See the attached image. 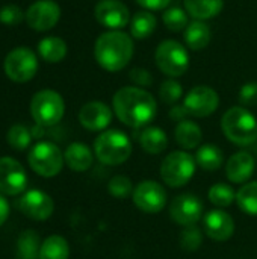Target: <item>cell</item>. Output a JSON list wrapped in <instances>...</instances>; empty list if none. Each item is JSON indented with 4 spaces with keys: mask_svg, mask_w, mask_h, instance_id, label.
<instances>
[{
    "mask_svg": "<svg viewBox=\"0 0 257 259\" xmlns=\"http://www.w3.org/2000/svg\"><path fill=\"white\" fill-rule=\"evenodd\" d=\"M27 161L30 168L42 178L58 176L65 164L61 149L50 141L36 143L29 152Z\"/></svg>",
    "mask_w": 257,
    "mask_h": 259,
    "instance_id": "52a82bcc",
    "label": "cell"
},
{
    "mask_svg": "<svg viewBox=\"0 0 257 259\" xmlns=\"http://www.w3.org/2000/svg\"><path fill=\"white\" fill-rule=\"evenodd\" d=\"M24 18L29 27L38 32H45L58 24L61 18V8L53 0H38L27 8Z\"/></svg>",
    "mask_w": 257,
    "mask_h": 259,
    "instance_id": "7c38bea8",
    "label": "cell"
},
{
    "mask_svg": "<svg viewBox=\"0 0 257 259\" xmlns=\"http://www.w3.org/2000/svg\"><path fill=\"white\" fill-rule=\"evenodd\" d=\"M112 106L118 120L135 129L151 123L158 112L156 99L139 87H124L118 90L114 96Z\"/></svg>",
    "mask_w": 257,
    "mask_h": 259,
    "instance_id": "6da1fadb",
    "label": "cell"
},
{
    "mask_svg": "<svg viewBox=\"0 0 257 259\" xmlns=\"http://www.w3.org/2000/svg\"><path fill=\"white\" fill-rule=\"evenodd\" d=\"M135 206L145 214H158L167 206V191L156 181H142L132 194Z\"/></svg>",
    "mask_w": 257,
    "mask_h": 259,
    "instance_id": "30bf717a",
    "label": "cell"
},
{
    "mask_svg": "<svg viewBox=\"0 0 257 259\" xmlns=\"http://www.w3.org/2000/svg\"><path fill=\"white\" fill-rule=\"evenodd\" d=\"M220 105V96L218 93L206 85L194 87L185 97L183 106L192 117H209L212 115Z\"/></svg>",
    "mask_w": 257,
    "mask_h": 259,
    "instance_id": "8fae6325",
    "label": "cell"
},
{
    "mask_svg": "<svg viewBox=\"0 0 257 259\" xmlns=\"http://www.w3.org/2000/svg\"><path fill=\"white\" fill-rule=\"evenodd\" d=\"M79 121L85 129L91 132L106 131V127L112 121V111L103 102H88L80 108Z\"/></svg>",
    "mask_w": 257,
    "mask_h": 259,
    "instance_id": "e0dca14e",
    "label": "cell"
},
{
    "mask_svg": "<svg viewBox=\"0 0 257 259\" xmlns=\"http://www.w3.org/2000/svg\"><path fill=\"white\" fill-rule=\"evenodd\" d=\"M9 217V205L3 196H0V228L5 225V222Z\"/></svg>",
    "mask_w": 257,
    "mask_h": 259,
    "instance_id": "b9f144b4",
    "label": "cell"
},
{
    "mask_svg": "<svg viewBox=\"0 0 257 259\" xmlns=\"http://www.w3.org/2000/svg\"><path fill=\"white\" fill-rule=\"evenodd\" d=\"M194 158H195L197 165L208 171L218 170L224 162V155H223L221 149L217 147L215 144H204V146L198 147Z\"/></svg>",
    "mask_w": 257,
    "mask_h": 259,
    "instance_id": "4316f807",
    "label": "cell"
},
{
    "mask_svg": "<svg viewBox=\"0 0 257 259\" xmlns=\"http://www.w3.org/2000/svg\"><path fill=\"white\" fill-rule=\"evenodd\" d=\"M141 8H144L145 11H161V9H167L168 5L171 3V0H135Z\"/></svg>",
    "mask_w": 257,
    "mask_h": 259,
    "instance_id": "ab89813d",
    "label": "cell"
},
{
    "mask_svg": "<svg viewBox=\"0 0 257 259\" xmlns=\"http://www.w3.org/2000/svg\"><path fill=\"white\" fill-rule=\"evenodd\" d=\"M133 39L130 35L120 30H109L101 33L94 46V56L97 64L111 73L123 70L133 56Z\"/></svg>",
    "mask_w": 257,
    "mask_h": 259,
    "instance_id": "7a4b0ae2",
    "label": "cell"
},
{
    "mask_svg": "<svg viewBox=\"0 0 257 259\" xmlns=\"http://www.w3.org/2000/svg\"><path fill=\"white\" fill-rule=\"evenodd\" d=\"M185 41L192 50H203L211 42V29L201 20H194L185 30Z\"/></svg>",
    "mask_w": 257,
    "mask_h": 259,
    "instance_id": "d4e9b609",
    "label": "cell"
},
{
    "mask_svg": "<svg viewBox=\"0 0 257 259\" xmlns=\"http://www.w3.org/2000/svg\"><path fill=\"white\" fill-rule=\"evenodd\" d=\"M132 149L130 138L118 129H108L94 141V153L105 165L124 164L130 158Z\"/></svg>",
    "mask_w": 257,
    "mask_h": 259,
    "instance_id": "277c9868",
    "label": "cell"
},
{
    "mask_svg": "<svg viewBox=\"0 0 257 259\" xmlns=\"http://www.w3.org/2000/svg\"><path fill=\"white\" fill-rule=\"evenodd\" d=\"M67 42L59 36H45L38 44L39 56L45 62H61L67 56Z\"/></svg>",
    "mask_w": 257,
    "mask_h": 259,
    "instance_id": "cb8c5ba5",
    "label": "cell"
},
{
    "mask_svg": "<svg viewBox=\"0 0 257 259\" xmlns=\"http://www.w3.org/2000/svg\"><path fill=\"white\" fill-rule=\"evenodd\" d=\"M139 144L144 152L150 155H159L168 147V137L164 132V129L156 126H148L141 132Z\"/></svg>",
    "mask_w": 257,
    "mask_h": 259,
    "instance_id": "7402d4cb",
    "label": "cell"
},
{
    "mask_svg": "<svg viewBox=\"0 0 257 259\" xmlns=\"http://www.w3.org/2000/svg\"><path fill=\"white\" fill-rule=\"evenodd\" d=\"M224 6V0H185V11L195 20H209L217 17Z\"/></svg>",
    "mask_w": 257,
    "mask_h": 259,
    "instance_id": "603a6c76",
    "label": "cell"
},
{
    "mask_svg": "<svg viewBox=\"0 0 257 259\" xmlns=\"http://www.w3.org/2000/svg\"><path fill=\"white\" fill-rule=\"evenodd\" d=\"M189 115V112L186 111V108L183 105H174L171 109H170V118L174 120V121H183L186 120V117Z\"/></svg>",
    "mask_w": 257,
    "mask_h": 259,
    "instance_id": "60d3db41",
    "label": "cell"
},
{
    "mask_svg": "<svg viewBox=\"0 0 257 259\" xmlns=\"http://www.w3.org/2000/svg\"><path fill=\"white\" fill-rule=\"evenodd\" d=\"M174 138L180 147H183L185 150H192L200 146L203 140V132L197 123L191 120H183L176 126Z\"/></svg>",
    "mask_w": 257,
    "mask_h": 259,
    "instance_id": "44dd1931",
    "label": "cell"
},
{
    "mask_svg": "<svg viewBox=\"0 0 257 259\" xmlns=\"http://www.w3.org/2000/svg\"><path fill=\"white\" fill-rule=\"evenodd\" d=\"M65 112V103L59 93L53 90H41L30 100V114L41 127L58 124Z\"/></svg>",
    "mask_w": 257,
    "mask_h": 259,
    "instance_id": "5b68a950",
    "label": "cell"
},
{
    "mask_svg": "<svg viewBox=\"0 0 257 259\" xmlns=\"http://www.w3.org/2000/svg\"><path fill=\"white\" fill-rule=\"evenodd\" d=\"M39 237L35 231L27 229L20 234L17 241V258L18 259H39Z\"/></svg>",
    "mask_w": 257,
    "mask_h": 259,
    "instance_id": "f1b7e54d",
    "label": "cell"
},
{
    "mask_svg": "<svg viewBox=\"0 0 257 259\" xmlns=\"http://www.w3.org/2000/svg\"><path fill=\"white\" fill-rule=\"evenodd\" d=\"M129 79L138 85L139 88H144V87H150L153 85V76L148 70L145 68H141V67H135L129 71Z\"/></svg>",
    "mask_w": 257,
    "mask_h": 259,
    "instance_id": "f35d334b",
    "label": "cell"
},
{
    "mask_svg": "<svg viewBox=\"0 0 257 259\" xmlns=\"http://www.w3.org/2000/svg\"><path fill=\"white\" fill-rule=\"evenodd\" d=\"M162 20H164V24L167 26V29H170L173 32H180L188 27V15L179 6L167 8L164 11Z\"/></svg>",
    "mask_w": 257,
    "mask_h": 259,
    "instance_id": "d6a6232c",
    "label": "cell"
},
{
    "mask_svg": "<svg viewBox=\"0 0 257 259\" xmlns=\"http://www.w3.org/2000/svg\"><path fill=\"white\" fill-rule=\"evenodd\" d=\"M70 246L61 235H50L44 240L39 249V259H68Z\"/></svg>",
    "mask_w": 257,
    "mask_h": 259,
    "instance_id": "83f0119b",
    "label": "cell"
},
{
    "mask_svg": "<svg viewBox=\"0 0 257 259\" xmlns=\"http://www.w3.org/2000/svg\"><path fill=\"white\" fill-rule=\"evenodd\" d=\"M209 200L220 208H227L236 200V193L229 184H215L208 193Z\"/></svg>",
    "mask_w": 257,
    "mask_h": 259,
    "instance_id": "4dcf8cb0",
    "label": "cell"
},
{
    "mask_svg": "<svg viewBox=\"0 0 257 259\" xmlns=\"http://www.w3.org/2000/svg\"><path fill=\"white\" fill-rule=\"evenodd\" d=\"M5 74L17 83L29 82L35 77L38 71V59L36 55L29 47H17L11 50L3 62Z\"/></svg>",
    "mask_w": 257,
    "mask_h": 259,
    "instance_id": "9c48e42d",
    "label": "cell"
},
{
    "mask_svg": "<svg viewBox=\"0 0 257 259\" xmlns=\"http://www.w3.org/2000/svg\"><path fill=\"white\" fill-rule=\"evenodd\" d=\"M95 20L109 29H123L132 20L129 8L120 0H101L95 6Z\"/></svg>",
    "mask_w": 257,
    "mask_h": 259,
    "instance_id": "2e32d148",
    "label": "cell"
},
{
    "mask_svg": "<svg viewBox=\"0 0 257 259\" xmlns=\"http://www.w3.org/2000/svg\"><path fill=\"white\" fill-rule=\"evenodd\" d=\"M239 102L242 106H257V82H248L241 87Z\"/></svg>",
    "mask_w": 257,
    "mask_h": 259,
    "instance_id": "74e56055",
    "label": "cell"
},
{
    "mask_svg": "<svg viewBox=\"0 0 257 259\" xmlns=\"http://www.w3.org/2000/svg\"><path fill=\"white\" fill-rule=\"evenodd\" d=\"M195 158L183 150L171 152L161 164V178L171 188L186 185L195 173Z\"/></svg>",
    "mask_w": 257,
    "mask_h": 259,
    "instance_id": "8992f818",
    "label": "cell"
},
{
    "mask_svg": "<svg viewBox=\"0 0 257 259\" xmlns=\"http://www.w3.org/2000/svg\"><path fill=\"white\" fill-rule=\"evenodd\" d=\"M6 140H8L9 146H11L14 150L21 152V150H26V149L30 146L32 134H30V131H29L26 126H23V124H14V126L8 131Z\"/></svg>",
    "mask_w": 257,
    "mask_h": 259,
    "instance_id": "1f68e13d",
    "label": "cell"
},
{
    "mask_svg": "<svg viewBox=\"0 0 257 259\" xmlns=\"http://www.w3.org/2000/svg\"><path fill=\"white\" fill-rule=\"evenodd\" d=\"M27 187V175L24 167L11 156L0 158V193L5 196H17Z\"/></svg>",
    "mask_w": 257,
    "mask_h": 259,
    "instance_id": "4fadbf2b",
    "label": "cell"
},
{
    "mask_svg": "<svg viewBox=\"0 0 257 259\" xmlns=\"http://www.w3.org/2000/svg\"><path fill=\"white\" fill-rule=\"evenodd\" d=\"M133 184L132 181L124 176V175H117L114 176L109 184H108V191L111 196H114L115 199H126L130 194H133Z\"/></svg>",
    "mask_w": 257,
    "mask_h": 259,
    "instance_id": "e575fe53",
    "label": "cell"
},
{
    "mask_svg": "<svg viewBox=\"0 0 257 259\" xmlns=\"http://www.w3.org/2000/svg\"><path fill=\"white\" fill-rule=\"evenodd\" d=\"M203 244V232L197 225L186 226L180 234V246L186 252H195Z\"/></svg>",
    "mask_w": 257,
    "mask_h": 259,
    "instance_id": "836d02e7",
    "label": "cell"
},
{
    "mask_svg": "<svg viewBox=\"0 0 257 259\" xmlns=\"http://www.w3.org/2000/svg\"><path fill=\"white\" fill-rule=\"evenodd\" d=\"M239 209L248 215H257V182L244 184L236 193Z\"/></svg>",
    "mask_w": 257,
    "mask_h": 259,
    "instance_id": "f546056e",
    "label": "cell"
},
{
    "mask_svg": "<svg viewBox=\"0 0 257 259\" xmlns=\"http://www.w3.org/2000/svg\"><path fill=\"white\" fill-rule=\"evenodd\" d=\"M155 61L158 68L170 77H179L185 74L189 67L188 50L174 39H165L158 46L155 52Z\"/></svg>",
    "mask_w": 257,
    "mask_h": 259,
    "instance_id": "ba28073f",
    "label": "cell"
},
{
    "mask_svg": "<svg viewBox=\"0 0 257 259\" xmlns=\"http://www.w3.org/2000/svg\"><path fill=\"white\" fill-rule=\"evenodd\" d=\"M18 208L30 220L44 222L52 217L55 203L47 193L39 190H30L18 200Z\"/></svg>",
    "mask_w": 257,
    "mask_h": 259,
    "instance_id": "9a60e30c",
    "label": "cell"
},
{
    "mask_svg": "<svg viewBox=\"0 0 257 259\" xmlns=\"http://www.w3.org/2000/svg\"><path fill=\"white\" fill-rule=\"evenodd\" d=\"M23 17V11L17 5H5L0 8V23L5 26H17Z\"/></svg>",
    "mask_w": 257,
    "mask_h": 259,
    "instance_id": "8d00e7d4",
    "label": "cell"
},
{
    "mask_svg": "<svg viewBox=\"0 0 257 259\" xmlns=\"http://www.w3.org/2000/svg\"><path fill=\"white\" fill-rule=\"evenodd\" d=\"M182 94H183V88L174 79H168V80L162 82V85L159 88V97L167 105H174L176 102H179Z\"/></svg>",
    "mask_w": 257,
    "mask_h": 259,
    "instance_id": "d590c367",
    "label": "cell"
},
{
    "mask_svg": "<svg viewBox=\"0 0 257 259\" xmlns=\"http://www.w3.org/2000/svg\"><path fill=\"white\" fill-rule=\"evenodd\" d=\"M203 222L206 235L214 241H227L235 234V220L226 211L212 209L204 215Z\"/></svg>",
    "mask_w": 257,
    "mask_h": 259,
    "instance_id": "ac0fdd59",
    "label": "cell"
},
{
    "mask_svg": "<svg viewBox=\"0 0 257 259\" xmlns=\"http://www.w3.org/2000/svg\"><path fill=\"white\" fill-rule=\"evenodd\" d=\"M64 159L73 171L79 173L89 170L94 161L91 149L83 143H71L64 153Z\"/></svg>",
    "mask_w": 257,
    "mask_h": 259,
    "instance_id": "ffe728a7",
    "label": "cell"
},
{
    "mask_svg": "<svg viewBox=\"0 0 257 259\" xmlns=\"http://www.w3.org/2000/svg\"><path fill=\"white\" fill-rule=\"evenodd\" d=\"M203 215V202L194 194H180L170 205V217L179 226H194Z\"/></svg>",
    "mask_w": 257,
    "mask_h": 259,
    "instance_id": "5bb4252c",
    "label": "cell"
},
{
    "mask_svg": "<svg viewBox=\"0 0 257 259\" xmlns=\"http://www.w3.org/2000/svg\"><path fill=\"white\" fill-rule=\"evenodd\" d=\"M158 26L156 17L150 11H139L136 12L132 20H130V33L136 39H144L148 38Z\"/></svg>",
    "mask_w": 257,
    "mask_h": 259,
    "instance_id": "484cf974",
    "label": "cell"
},
{
    "mask_svg": "<svg viewBox=\"0 0 257 259\" xmlns=\"http://www.w3.org/2000/svg\"><path fill=\"white\" fill-rule=\"evenodd\" d=\"M221 129L236 146H250L257 140L256 117L244 106L230 108L221 120Z\"/></svg>",
    "mask_w": 257,
    "mask_h": 259,
    "instance_id": "3957f363",
    "label": "cell"
},
{
    "mask_svg": "<svg viewBox=\"0 0 257 259\" xmlns=\"http://www.w3.org/2000/svg\"><path fill=\"white\" fill-rule=\"evenodd\" d=\"M254 167H256V162L251 153L244 152V150L238 152L232 155L227 161V165H226L227 179L233 184H245L251 178Z\"/></svg>",
    "mask_w": 257,
    "mask_h": 259,
    "instance_id": "d6986e66",
    "label": "cell"
}]
</instances>
